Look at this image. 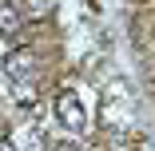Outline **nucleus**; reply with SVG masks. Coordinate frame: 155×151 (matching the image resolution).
Instances as JSON below:
<instances>
[{
    "mask_svg": "<svg viewBox=\"0 0 155 151\" xmlns=\"http://www.w3.org/2000/svg\"><path fill=\"white\" fill-rule=\"evenodd\" d=\"M52 111H56V119H60L68 131H84V123H87L84 103H80V96H76V92H60V96L52 100Z\"/></svg>",
    "mask_w": 155,
    "mask_h": 151,
    "instance_id": "nucleus-2",
    "label": "nucleus"
},
{
    "mask_svg": "<svg viewBox=\"0 0 155 151\" xmlns=\"http://www.w3.org/2000/svg\"><path fill=\"white\" fill-rule=\"evenodd\" d=\"M56 12V0H20V20H48Z\"/></svg>",
    "mask_w": 155,
    "mask_h": 151,
    "instance_id": "nucleus-3",
    "label": "nucleus"
},
{
    "mask_svg": "<svg viewBox=\"0 0 155 151\" xmlns=\"http://www.w3.org/2000/svg\"><path fill=\"white\" fill-rule=\"evenodd\" d=\"M52 151H76V147H72V143H60V147H52Z\"/></svg>",
    "mask_w": 155,
    "mask_h": 151,
    "instance_id": "nucleus-5",
    "label": "nucleus"
},
{
    "mask_svg": "<svg viewBox=\"0 0 155 151\" xmlns=\"http://www.w3.org/2000/svg\"><path fill=\"white\" fill-rule=\"evenodd\" d=\"M0 68H4L8 96L20 107H32L36 103V60H32V52H28V48H12V52H4Z\"/></svg>",
    "mask_w": 155,
    "mask_h": 151,
    "instance_id": "nucleus-1",
    "label": "nucleus"
},
{
    "mask_svg": "<svg viewBox=\"0 0 155 151\" xmlns=\"http://www.w3.org/2000/svg\"><path fill=\"white\" fill-rule=\"evenodd\" d=\"M20 8L16 4H8V0H0V36H16L20 32Z\"/></svg>",
    "mask_w": 155,
    "mask_h": 151,
    "instance_id": "nucleus-4",
    "label": "nucleus"
}]
</instances>
